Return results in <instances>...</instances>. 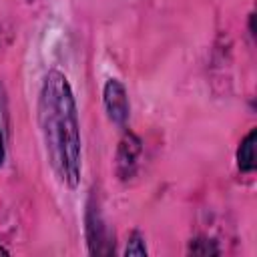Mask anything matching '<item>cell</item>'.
<instances>
[{
	"label": "cell",
	"mask_w": 257,
	"mask_h": 257,
	"mask_svg": "<svg viewBox=\"0 0 257 257\" xmlns=\"http://www.w3.org/2000/svg\"><path fill=\"white\" fill-rule=\"evenodd\" d=\"M141 153H143V143L139 135H135L133 131H124V135L118 141L116 157H114V169L120 181H128L135 177L141 163Z\"/></svg>",
	"instance_id": "cell-4"
},
{
	"label": "cell",
	"mask_w": 257,
	"mask_h": 257,
	"mask_svg": "<svg viewBox=\"0 0 257 257\" xmlns=\"http://www.w3.org/2000/svg\"><path fill=\"white\" fill-rule=\"evenodd\" d=\"M0 253H4V255H8V249H4V247H0Z\"/></svg>",
	"instance_id": "cell-9"
},
{
	"label": "cell",
	"mask_w": 257,
	"mask_h": 257,
	"mask_svg": "<svg viewBox=\"0 0 257 257\" xmlns=\"http://www.w3.org/2000/svg\"><path fill=\"white\" fill-rule=\"evenodd\" d=\"M26 2H34V0H26Z\"/></svg>",
	"instance_id": "cell-10"
},
{
	"label": "cell",
	"mask_w": 257,
	"mask_h": 257,
	"mask_svg": "<svg viewBox=\"0 0 257 257\" xmlns=\"http://www.w3.org/2000/svg\"><path fill=\"white\" fill-rule=\"evenodd\" d=\"M6 161V143H4V133H2V124H0V167Z\"/></svg>",
	"instance_id": "cell-8"
},
{
	"label": "cell",
	"mask_w": 257,
	"mask_h": 257,
	"mask_svg": "<svg viewBox=\"0 0 257 257\" xmlns=\"http://www.w3.org/2000/svg\"><path fill=\"white\" fill-rule=\"evenodd\" d=\"M187 253H189V255H203V257H207V255H219L221 251H219V247H217V243H215L213 239L197 237V239H193V241L189 243Z\"/></svg>",
	"instance_id": "cell-6"
},
{
	"label": "cell",
	"mask_w": 257,
	"mask_h": 257,
	"mask_svg": "<svg viewBox=\"0 0 257 257\" xmlns=\"http://www.w3.org/2000/svg\"><path fill=\"white\" fill-rule=\"evenodd\" d=\"M102 104H104L108 120L116 124L118 128H124L128 114H131V102H128V92L118 78H108L104 82Z\"/></svg>",
	"instance_id": "cell-3"
},
{
	"label": "cell",
	"mask_w": 257,
	"mask_h": 257,
	"mask_svg": "<svg viewBox=\"0 0 257 257\" xmlns=\"http://www.w3.org/2000/svg\"><path fill=\"white\" fill-rule=\"evenodd\" d=\"M84 231H86V243H88V253L90 255H110L114 251V241L112 233L94 203V197L88 199L86 205V217H84Z\"/></svg>",
	"instance_id": "cell-2"
},
{
	"label": "cell",
	"mask_w": 257,
	"mask_h": 257,
	"mask_svg": "<svg viewBox=\"0 0 257 257\" xmlns=\"http://www.w3.org/2000/svg\"><path fill=\"white\" fill-rule=\"evenodd\" d=\"M255 141H257V128H251L237 149V167L241 173H251L255 169Z\"/></svg>",
	"instance_id": "cell-5"
},
{
	"label": "cell",
	"mask_w": 257,
	"mask_h": 257,
	"mask_svg": "<svg viewBox=\"0 0 257 257\" xmlns=\"http://www.w3.org/2000/svg\"><path fill=\"white\" fill-rule=\"evenodd\" d=\"M36 114L54 175L68 189H76L82 171V141L74 92L64 72L52 68L44 74Z\"/></svg>",
	"instance_id": "cell-1"
},
{
	"label": "cell",
	"mask_w": 257,
	"mask_h": 257,
	"mask_svg": "<svg viewBox=\"0 0 257 257\" xmlns=\"http://www.w3.org/2000/svg\"><path fill=\"white\" fill-rule=\"evenodd\" d=\"M124 255L126 257H145L147 255V243H145V237L141 235V231H133L131 233L126 249H124Z\"/></svg>",
	"instance_id": "cell-7"
}]
</instances>
